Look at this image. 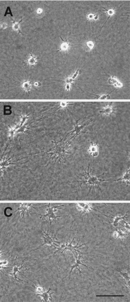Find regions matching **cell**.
Masks as SVG:
<instances>
[{
	"label": "cell",
	"instance_id": "3957f363",
	"mask_svg": "<svg viewBox=\"0 0 130 302\" xmlns=\"http://www.w3.org/2000/svg\"><path fill=\"white\" fill-rule=\"evenodd\" d=\"M41 229L45 234L44 236L43 237V239H41V240L43 241V244L39 246L37 248L33 250L34 251H35V250L40 249L41 246H43L45 245H52L53 244H55L54 243H58L59 244H60V242L56 241V240H58L57 238H56V236L58 234V230H56L55 235H53L52 233L51 236L49 234L48 229L47 230L46 233L44 230L43 228H41Z\"/></svg>",
	"mask_w": 130,
	"mask_h": 302
},
{
	"label": "cell",
	"instance_id": "7a4b0ae2",
	"mask_svg": "<svg viewBox=\"0 0 130 302\" xmlns=\"http://www.w3.org/2000/svg\"><path fill=\"white\" fill-rule=\"evenodd\" d=\"M51 203H49L46 204L47 208L46 210L47 212L46 214H39L38 215L40 216L39 218L42 219V220H45L46 218H48V221L50 222H51L52 219L54 222L56 223L57 219L60 216L59 215H56L55 213L56 208L58 207L59 206H54L51 207Z\"/></svg>",
	"mask_w": 130,
	"mask_h": 302
},
{
	"label": "cell",
	"instance_id": "5bb4252c",
	"mask_svg": "<svg viewBox=\"0 0 130 302\" xmlns=\"http://www.w3.org/2000/svg\"><path fill=\"white\" fill-rule=\"evenodd\" d=\"M79 69H78L77 70L76 72H75V73H74V74H73V75L72 76V79L73 80H74L78 76L79 74Z\"/></svg>",
	"mask_w": 130,
	"mask_h": 302
},
{
	"label": "cell",
	"instance_id": "52a82bcc",
	"mask_svg": "<svg viewBox=\"0 0 130 302\" xmlns=\"http://www.w3.org/2000/svg\"><path fill=\"white\" fill-rule=\"evenodd\" d=\"M98 151L99 147L97 145L94 144H92L89 149V152L94 157H96L98 155Z\"/></svg>",
	"mask_w": 130,
	"mask_h": 302
},
{
	"label": "cell",
	"instance_id": "8fae6325",
	"mask_svg": "<svg viewBox=\"0 0 130 302\" xmlns=\"http://www.w3.org/2000/svg\"><path fill=\"white\" fill-rule=\"evenodd\" d=\"M85 126V125H83V126H79V125L77 124L74 126V130L72 131V133H73L75 132L76 133L75 134H78L82 130L83 128H84V127Z\"/></svg>",
	"mask_w": 130,
	"mask_h": 302
},
{
	"label": "cell",
	"instance_id": "277c9868",
	"mask_svg": "<svg viewBox=\"0 0 130 302\" xmlns=\"http://www.w3.org/2000/svg\"><path fill=\"white\" fill-rule=\"evenodd\" d=\"M37 204H36L34 203H20V207L18 208L16 210L15 212L19 211L21 212L20 216L22 219H23V220L25 221V212L26 211L28 212V216H29V214H28V212H31L28 210V208L29 207H34V206H36L37 205Z\"/></svg>",
	"mask_w": 130,
	"mask_h": 302
},
{
	"label": "cell",
	"instance_id": "7c38bea8",
	"mask_svg": "<svg viewBox=\"0 0 130 302\" xmlns=\"http://www.w3.org/2000/svg\"><path fill=\"white\" fill-rule=\"evenodd\" d=\"M112 108L110 106H108L101 110V113H105V114H110L112 112Z\"/></svg>",
	"mask_w": 130,
	"mask_h": 302
},
{
	"label": "cell",
	"instance_id": "ba28073f",
	"mask_svg": "<svg viewBox=\"0 0 130 302\" xmlns=\"http://www.w3.org/2000/svg\"><path fill=\"white\" fill-rule=\"evenodd\" d=\"M108 82L110 84L115 85L118 87H122V84L115 77H112L110 78L108 80Z\"/></svg>",
	"mask_w": 130,
	"mask_h": 302
},
{
	"label": "cell",
	"instance_id": "9a60e30c",
	"mask_svg": "<svg viewBox=\"0 0 130 302\" xmlns=\"http://www.w3.org/2000/svg\"><path fill=\"white\" fill-rule=\"evenodd\" d=\"M9 261L7 260L2 261L1 262V266H3L7 265Z\"/></svg>",
	"mask_w": 130,
	"mask_h": 302
},
{
	"label": "cell",
	"instance_id": "5b68a950",
	"mask_svg": "<svg viewBox=\"0 0 130 302\" xmlns=\"http://www.w3.org/2000/svg\"><path fill=\"white\" fill-rule=\"evenodd\" d=\"M76 254H77L75 256V255H74V256H75V258H76V262H75V264H74V265H73L72 266H68V267H71V270L70 271L69 273V274L67 275V276H66V277H64V278H66L68 275H69V278L71 273L72 272V271L75 268H76L79 271L80 274V276H81V273H82L84 275V276H85L86 277V276L82 272H81V270H80V267H79V265H82L84 266L85 267H86L88 269H89V268L91 269V268H90L89 267H88V266H87L86 265H85V264H84L82 263V261L81 260V256H80V255L79 254V256H78L77 257V252Z\"/></svg>",
	"mask_w": 130,
	"mask_h": 302
},
{
	"label": "cell",
	"instance_id": "9c48e42d",
	"mask_svg": "<svg viewBox=\"0 0 130 302\" xmlns=\"http://www.w3.org/2000/svg\"><path fill=\"white\" fill-rule=\"evenodd\" d=\"M24 267H23V266H21V267H18L16 266L15 265L14 267L13 268V272L10 273V274L13 276H14V278L16 280H18L19 281H22L19 278H18L17 276L16 275V273L18 272L20 273L21 274H22L19 271V270H21L20 269H22ZM23 275H24L22 274Z\"/></svg>",
	"mask_w": 130,
	"mask_h": 302
},
{
	"label": "cell",
	"instance_id": "30bf717a",
	"mask_svg": "<svg viewBox=\"0 0 130 302\" xmlns=\"http://www.w3.org/2000/svg\"><path fill=\"white\" fill-rule=\"evenodd\" d=\"M129 179L130 169H127L126 173L124 174V176L122 178L118 179H115V180H113V181H119L123 180L126 181L127 182H129Z\"/></svg>",
	"mask_w": 130,
	"mask_h": 302
},
{
	"label": "cell",
	"instance_id": "e0dca14e",
	"mask_svg": "<svg viewBox=\"0 0 130 302\" xmlns=\"http://www.w3.org/2000/svg\"><path fill=\"white\" fill-rule=\"evenodd\" d=\"M107 98V96L106 95L101 96L100 98V99H106Z\"/></svg>",
	"mask_w": 130,
	"mask_h": 302
},
{
	"label": "cell",
	"instance_id": "8992f818",
	"mask_svg": "<svg viewBox=\"0 0 130 302\" xmlns=\"http://www.w3.org/2000/svg\"><path fill=\"white\" fill-rule=\"evenodd\" d=\"M51 289L50 288H49L48 291L47 292L45 291L42 294H41L38 295V296H40L42 297V300L44 301L48 302L49 301V298H52L51 295L52 294L54 293V292L51 293H49V292L51 290Z\"/></svg>",
	"mask_w": 130,
	"mask_h": 302
},
{
	"label": "cell",
	"instance_id": "2e32d148",
	"mask_svg": "<svg viewBox=\"0 0 130 302\" xmlns=\"http://www.w3.org/2000/svg\"><path fill=\"white\" fill-rule=\"evenodd\" d=\"M73 81H74V80H73L72 79V78H68L67 79V81H67V82H67V83H68V84H69V83H72L73 82Z\"/></svg>",
	"mask_w": 130,
	"mask_h": 302
},
{
	"label": "cell",
	"instance_id": "ac0fdd59",
	"mask_svg": "<svg viewBox=\"0 0 130 302\" xmlns=\"http://www.w3.org/2000/svg\"><path fill=\"white\" fill-rule=\"evenodd\" d=\"M67 89L68 90H69L70 89V86L69 84L67 85Z\"/></svg>",
	"mask_w": 130,
	"mask_h": 302
},
{
	"label": "cell",
	"instance_id": "4fadbf2b",
	"mask_svg": "<svg viewBox=\"0 0 130 302\" xmlns=\"http://www.w3.org/2000/svg\"><path fill=\"white\" fill-rule=\"evenodd\" d=\"M45 291L44 287H36L35 292L37 294V295L41 294L43 293Z\"/></svg>",
	"mask_w": 130,
	"mask_h": 302
},
{
	"label": "cell",
	"instance_id": "6da1fadb",
	"mask_svg": "<svg viewBox=\"0 0 130 302\" xmlns=\"http://www.w3.org/2000/svg\"><path fill=\"white\" fill-rule=\"evenodd\" d=\"M76 235H75L74 236V237L73 238L72 242H71L70 244H68V240L69 239V238H68V239L67 240V241L66 242V244H61L60 247H57L54 246H53L54 247V249H56L57 250V251H56L55 252H54V254H56L57 253H59L61 252V253H63L64 251H66V250H69V251H71L73 254L74 253V252H73V251H75L79 252V253L80 252V253L82 254H83L81 252H80V251L78 250L77 249H80V248L81 247L83 246V245L87 244V243H87L86 244H84L81 245H80L79 246H78V245L80 240V239L79 240V241L77 243V245H75V246H73V245H72V243L73 241H74L75 239V237H76Z\"/></svg>",
	"mask_w": 130,
	"mask_h": 302
}]
</instances>
